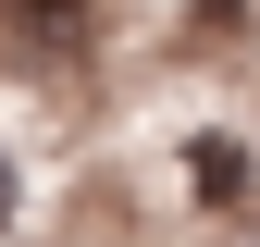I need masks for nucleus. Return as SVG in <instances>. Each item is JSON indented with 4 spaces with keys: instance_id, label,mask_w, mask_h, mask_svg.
Masks as SVG:
<instances>
[{
    "instance_id": "nucleus-3",
    "label": "nucleus",
    "mask_w": 260,
    "mask_h": 247,
    "mask_svg": "<svg viewBox=\"0 0 260 247\" xmlns=\"http://www.w3.org/2000/svg\"><path fill=\"white\" fill-rule=\"evenodd\" d=\"M13 210H25V173H13V161H0V223H13Z\"/></svg>"
},
{
    "instance_id": "nucleus-2",
    "label": "nucleus",
    "mask_w": 260,
    "mask_h": 247,
    "mask_svg": "<svg viewBox=\"0 0 260 247\" xmlns=\"http://www.w3.org/2000/svg\"><path fill=\"white\" fill-rule=\"evenodd\" d=\"M186 173H199L211 210H248V148H236V136H199V148H186Z\"/></svg>"
},
{
    "instance_id": "nucleus-1",
    "label": "nucleus",
    "mask_w": 260,
    "mask_h": 247,
    "mask_svg": "<svg viewBox=\"0 0 260 247\" xmlns=\"http://www.w3.org/2000/svg\"><path fill=\"white\" fill-rule=\"evenodd\" d=\"M87 0H0V62H75Z\"/></svg>"
}]
</instances>
